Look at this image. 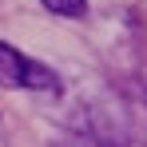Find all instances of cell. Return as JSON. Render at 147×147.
<instances>
[{"label": "cell", "instance_id": "obj_1", "mask_svg": "<svg viewBox=\"0 0 147 147\" xmlns=\"http://www.w3.org/2000/svg\"><path fill=\"white\" fill-rule=\"evenodd\" d=\"M0 88H20V92H60V76L48 64L32 60L12 44L0 40Z\"/></svg>", "mask_w": 147, "mask_h": 147}, {"label": "cell", "instance_id": "obj_2", "mask_svg": "<svg viewBox=\"0 0 147 147\" xmlns=\"http://www.w3.org/2000/svg\"><path fill=\"white\" fill-rule=\"evenodd\" d=\"M60 147H123V143L103 127H84V131H72Z\"/></svg>", "mask_w": 147, "mask_h": 147}, {"label": "cell", "instance_id": "obj_3", "mask_svg": "<svg viewBox=\"0 0 147 147\" xmlns=\"http://www.w3.org/2000/svg\"><path fill=\"white\" fill-rule=\"evenodd\" d=\"M40 4H44V8H52L56 16H72V20L88 12V0H40Z\"/></svg>", "mask_w": 147, "mask_h": 147}, {"label": "cell", "instance_id": "obj_4", "mask_svg": "<svg viewBox=\"0 0 147 147\" xmlns=\"http://www.w3.org/2000/svg\"><path fill=\"white\" fill-rule=\"evenodd\" d=\"M0 147H8V131H4V123H0Z\"/></svg>", "mask_w": 147, "mask_h": 147}]
</instances>
